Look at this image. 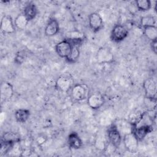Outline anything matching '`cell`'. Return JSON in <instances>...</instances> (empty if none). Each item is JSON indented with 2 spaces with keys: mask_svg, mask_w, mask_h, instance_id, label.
<instances>
[{
  "mask_svg": "<svg viewBox=\"0 0 157 157\" xmlns=\"http://www.w3.org/2000/svg\"><path fill=\"white\" fill-rule=\"evenodd\" d=\"M67 142L71 148L74 149H78L82 146V141L77 133L72 132L68 136Z\"/></svg>",
  "mask_w": 157,
  "mask_h": 157,
  "instance_id": "16",
  "label": "cell"
},
{
  "mask_svg": "<svg viewBox=\"0 0 157 157\" xmlns=\"http://www.w3.org/2000/svg\"><path fill=\"white\" fill-rule=\"evenodd\" d=\"M145 98H156V83L152 78H147L143 83Z\"/></svg>",
  "mask_w": 157,
  "mask_h": 157,
  "instance_id": "7",
  "label": "cell"
},
{
  "mask_svg": "<svg viewBox=\"0 0 157 157\" xmlns=\"http://www.w3.org/2000/svg\"><path fill=\"white\" fill-rule=\"evenodd\" d=\"M107 136L112 146L116 148L119 147L121 142L122 136L114 124L112 125V126L108 129Z\"/></svg>",
  "mask_w": 157,
  "mask_h": 157,
  "instance_id": "6",
  "label": "cell"
},
{
  "mask_svg": "<svg viewBox=\"0 0 157 157\" xmlns=\"http://www.w3.org/2000/svg\"><path fill=\"white\" fill-rule=\"evenodd\" d=\"M30 112L28 109H18L15 113V118L17 121L19 123H25L29 118Z\"/></svg>",
  "mask_w": 157,
  "mask_h": 157,
  "instance_id": "20",
  "label": "cell"
},
{
  "mask_svg": "<svg viewBox=\"0 0 157 157\" xmlns=\"http://www.w3.org/2000/svg\"><path fill=\"white\" fill-rule=\"evenodd\" d=\"M87 103L93 109H98L104 104V96L99 93H94L89 94L87 98Z\"/></svg>",
  "mask_w": 157,
  "mask_h": 157,
  "instance_id": "9",
  "label": "cell"
},
{
  "mask_svg": "<svg viewBox=\"0 0 157 157\" xmlns=\"http://www.w3.org/2000/svg\"><path fill=\"white\" fill-rule=\"evenodd\" d=\"M128 34V31L127 28L120 24L115 25L111 32L110 37L111 39L116 42H119L124 40Z\"/></svg>",
  "mask_w": 157,
  "mask_h": 157,
  "instance_id": "4",
  "label": "cell"
},
{
  "mask_svg": "<svg viewBox=\"0 0 157 157\" xmlns=\"http://www.w3.org/2000/svg\"><path fill=\"white\" fill-rule=\"evenodd\" d=\"M37 13V9L33 3H29L25 7L23 13L29 21L35 18Z\"/></svg>",
  "mask_w": 157,
  "mask_h": 157,
  "instance_id": "19",
  "label": "cell"
},
{
  "mask_svg": "<svg viewBox=\"0 0 157 157\" xmlns=\"http://www.w3.org/2000/svg\"><path fill=\"white\" fill-rule=\"evenodd\" d=\"M156 98H145V104L146 107L149 109V110H152L153 109L156 107Z\"/></svg>",
  "mask_w": 157,
  "mask_h": 157,
  "instance_id": "27",
  "label": "cell"
},
{
  "mask_svg": "<svg viewBox=\"0 0 157 157\" xmlns=\"http://www.w3.org/2000/svg\"><path fill=\"white\" fill-rule=\"evenodd\" d=\"M71 96L74 101H81L89 96V88L85 83L74 84L71 90Z\"/></svg>",
  "mask_w": 157,
  "mask_h": 157,
  "instance_id": "1",
  "label": "cell"
},
{
  "mask_svg": "<svg viewBox=\"0 0 157 157\" xmlns=\"http://www.w3.org/2000/svg\"><path fill=\"white\" fill-rule=\"evenodd\" d=\"M156 20L152 15H146L141 17L140 20V26L144 28L147 26H155Z\"/></svg>",
  "mask_w": 157,
  "mask_h": 157,
  "instance_id": "23",
  "label": "cell"
},
{
  "mask_svg": "<svg viewBox=\"0 0 157 157\" xmlns=\"http://www.w3.org/2000/svg\"><path fill=\"white\" fill-rule=\"evenodd\" d=\"M153 130L151 124H139L136 127L133 128L132 132L137 138L139 141L144 139L148 134L151 132Z\"/></svg>",
  "mask_w": 157,
  "mask_h": 157,
  "instance_id": "12",
  "label": "cell"
},
{
  "mask_svg": "<svg viewBox=\"0 0 157 157\" xmlns=\"http://www.w3.org/2000/svg\"><path fill=\"white\" fill-rule=\"evenodd\" d=\"M123 144L125 148L129 153H136L139 146V140L132 132L123 136Z\"/></svg>",
  "mask_w": 157,
  "mask_h": 157,
  "instance_id": "3",
  "label": "cell"
},
{
  "mask_svg": "<svg viewBox=\"0 0 157 157\" xmlns=\"http://www.w3.org/2000/svg\"><path fill=\"white\" fill-rule=\"evenodd\" d=\"M13 95V87L8 82H3L1 85V101H7Z\"/></svg>",
  "mask_w": 157,
  "mask_h": 157,
  "instance_id": "13",
  "label": "cell"
},
{
  "mask_svg": "<svg viewBox=\"0 0 157 157\" xmlns=\"http://www.w3.org/2000/svg\"><path fill=\"white\" fill-rule=\"evenodd\" d=\"M74 85V79L69 74H64L59 75L57 78L55 82L56 88L63 93H66L71 91Z\"/></svg>",
  "mask_w": 157,
  "mask_h": 157,
  "instance_id": "2",
  "label": "cell"
},
{
  "mask_svg": "<svg viewBox=\"0 0 157 157\" xmlns=\"http://www.w3.org/2000/svg\"><path fill=\"white\" fill-rule=\"evenodd\" d=\"M144 113L145 112L142 113L140 112H132L129 115L127 120L133 128L136 127L142 120Z\"/></svg>",
  "mask_w": 157,
  "mask_h": 157,
  "instance_id": "18",
  "label": "cell"
},
{
  "mask_svg": "<svg viewBox=\"0 0 157 157\" xmlns=\"http://www.w3.org/2000/svg\"><path fill=\"white\" fill-rule=\"evenodd\" d=\"M80 50L78 46H72L70 55L66 58V61L70 63H75L79 58Z\"/></svg>",
  "mask_w": 157,
  "mask_h": 157,
  "instance_id": "24",
  "label": "cell"
},
{
  "mask_svg": "<svg viewBox=\"0 0 157 157\" xmlns=\"http://www.w3.org/2000/svg\"><path fill=\"white\" fill-rule=\"evenodd\" d=\"M90 28L93 32H98L103 27V21L101 16L97 12L91 13L88 17Z\"/></svg>",
  "mask_w": 157,
  "mask_h": 157,
  "instance_id": "10",
  "label": "cell"
},
{
  "mask_svg": "<svg viewBox=\"0 0 157 157\" xmlns=\"http://www.w3.org/2000/svg\"><path fill=\"white\" fill-rule=\"evenodd\" d=\"M15 144H11L9 142H4L1 140V148H0V152H1V156H3L10 152L12 149L13 147V145Z\"/></svg>",
  "mask_w": 157,
  "mask_h": 157,
  "instance_id": "26",
  "label": "cell"
},
{
  "mask_svg": "<svg viewBox=\"0 0 157 157\" xmlns=\"http://www.w3.org/2000/svg\"><path fill=\"white\" fill-rule=\"evenodd\" d=\"M136 6L139 10L147 11L151 8V4L149 0H138L136 1Z\"/></svg>",
  "mask_w": 157,
  "mask_h": 157,
  "instance_id": "25",
  "label": "cell"
},
{
  "mask_svg": "<svg viewBox=\"0 0 157 157\" xmlns=\"http://www.w3.org/2000/svg\"><path fill=\"white\" fill-rule=\"evenodd\" d=\"M15 26L12 17L4 15L1 21V29L4 34H12L15 31Z\"/></svg>",
  "mask_w": 157,
  "mask_h": 157,
  "instance_id": "11",
  "label": "cell"
},
{
  "mask_svg": "<svg viewBox=\"0 0 157 157\" xmlns=\"http://www.w3.org/2000/svg\"><path fill=\"white\" fill-rule=\"evenodd\" d=\"M145 36L151 41L156 40L157 37V28L156 26H147L143 28Z\"/></svg>",
  "mask_w": 157,
  "mask_h": 157,
  "instance_id": "22",
  "label": "cell"
},
{
  "mask_svg": "<svg viewBox=\"0 0 157 157\" xmlns=\"http://www.w3.org/2000/svg\"><path fill=\"white\" fill-rule=\"evenodd\" d=\"M59 29V26L58 21L55 18H52L48 21L45 26V34L49 37L53 36L58 33Z\"/></svg>",
  "mask_w": 157,
  "mask_h": 157,
  "instance_id": "14",
  "label": "cell"
},
{
  "mask_svg": "<svg viewBox=\"0 0 157 157\" xmlns=\"http://www.w3.org/2000/svg\"><path fill=\"white\" fill-rule=\"evenodd\" d=\"M72 45L67 39H64L58 42L55 47L57 54L61 58H66L71 53Z\"/></svg>",
  "mask_w": 157,
  "mask_h": 157,
  "instance_id": "5",
  "label": "cell"
},
{
  "mask_svg": "<svg viewBox=\"0 0 157 157\" xmlns=\"http://www.w3.org/2000/svg\"><path fill=\"white\" fill-rule=\"evenodd\" d=\"M96 59L99 63H111L113 61V55L107 47L100 48L97 52Z\"/></svg>",
  "mask_w": 157,
  "mask_h": 157,
  "instance_id": "8",
  "label": "cell"
},
{
  "mask_svg": "<svg viewBox=\"0 0 157 157\" xmlns=\"http://www.w3.org/2000/svg\"><path fill=\"white\" fill-rule=\"evenodd\" d=\"M20 139H21V136L18 133L15 132H12V131H7V132H5L2 134L1 137V140L15 144L16 143H18L20 142Z\"/></svg>",
  "mask_w": 157,
  "mask_h": 157,
  "instance_id": "17",
  "label": "cell"
},
{
  "mask_svg": "<svg viewBox=\"0 0 157 157\" xmlns=\"http://www.w3.org/2000/svg\"><path fill=\"white\" fill-rule=\"evenodd\" d=\"M151 48L152 50V51L156 54L157 52V42L156 40H152L151 42Z\"/></svg>",
  "mask_w": 157,
  "mask_h": 157,
  "instance_id": "28",
  "label": "cell"
},
{
  "mask_svg": "<svg viewBox=\"0 0 157 157\" xmlns=\"http://www.w3.org/2000/svg\"><path fill=\"white\" fill-rule=\"evenodd\" d=\"M114 125L116 127V128L118 130V131L120 132L121 136L123 134L124 136L132 131L133 127L128 121V120H118L117 123Z\"/></svg>",
  "mask_w": 157,
  "mask_h": 157,
  "instance_id": "15",
  "label": "cell"
},
{
  "mask_svg": "<svg viewBox=\"0 0 157 157\" xmlns=\"http://www.w3.org/2000/svg\"><path fill=\"white\" fill-rule=\"evenodd\" d=\"M29 21L24 15V13L18 14L14 20L15 26L16 28L20 29H25L28 25V23Z\"/></svg>",
  "mask_w": 157,
  "mask_h": 157,
  "instance_id": "21",
  "label": "cell"
}]
</instances>
